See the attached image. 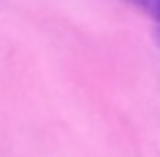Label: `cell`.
<instances>
[{"label": "cell", "instance_id": "cell-1", "mask_svg": "<svg viewBox=\"0 0 160 157\" xmlns=\"http://www.w3.org/2000/svg\"><path fill=\"white\" fill-rule=\"evenodd\" d=\"M128 3H133L136 8L147 11L152 19H158V22H160V0H128Z\"/></svg>", "mask_w": 160, "mask_h": 157}, {"label": "cell", "instance_id": "cell-2", "mask_svg": "<svg viewBox=\"0 0 160 157\" xmlns=\"http://www.w3.org/2000/svg\"><path fill=\"white\" fill-rule=\"evenodd\" d=\"M155 37H158V43H160V29H158V32H155Z\"/></svg>", "mask_w": 160, "mask_h": 157}]
</instances>
